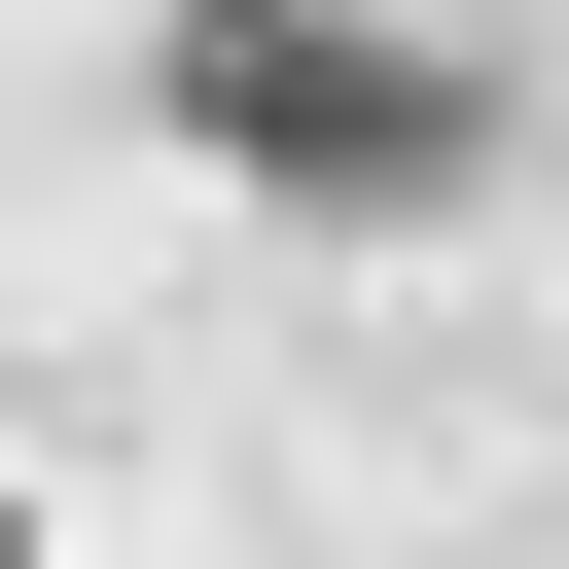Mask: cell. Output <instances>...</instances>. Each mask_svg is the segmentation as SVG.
Returning <instances> with one entry per match:
<instances>
[{"mask_svg":"<svg viewBox=\"0 0 569 569\" xmlns=\"http://www.w3.org/2000/svg\"><path fill=\"white\" fill-rule=\"evenodd\" d=\"M178 142L284 178V213H462V178H498V71H427V36H356V0H178Z\"/></svg>","mask_w":569,"mask_h":569,"instance_id":"cell-1","label":"cell"},{"mask_svg":"<svg viewBox=\"0 0 569 569\" xmlns=\"http://www.w3.org/2000/svg\"><path fill=\"white\" fill-rule=\"evenodd\" d=\"M0 569H36V498H0Z\"/></svg>","mask_w":569,"mask_h":569,"instance_id":"cell-2","label":"cell"}]
</instances>
